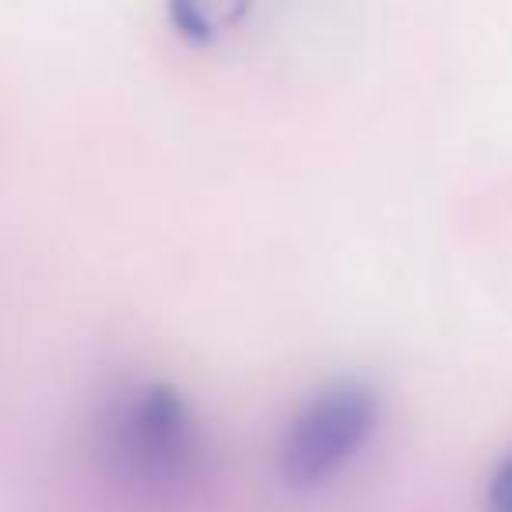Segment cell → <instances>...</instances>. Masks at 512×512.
<instances>
[{
    "mask_svg": "<svg viewBox=\"0 0 512 512\" xmlns=\"http://www.w3.org/2000/svg\"><path fill=\"white\" fill-rule=\"evenodd\" d=\"M481 512H512V449L498 456L488 481H484Z\"/></svg>",
    "mask_w": 512,
    "mask_h": 512,
    "instance_id": "cell-4",
    "label": "cell"
},
{
    "mask_svg": "<svg viewBox=\"0 0 512 512\" xmlns=\"http://www.w3.org/2000/svg\"><path fill=\"white\" fill-rule=\"evenodd\" d=\"M92 456L102 481L137 512H186L211 481L204 421L165 379H123L102 393Z\"/></svg>",
    "mask_w": 512,
    "mask_h": 512,
    "instance_id": "cell-1",
    "label": "cell"
},
{
    "mask_svg": "<svg viewBox=\"0 0 512 512\" xmlns=\"http://www.w3.org/2000/svg\"><path fill=\"white\" fill-rule=\"evenodd\" d=\"M162 8L172 36L193 50H207L246 22L253 0H165Z\"/></svg>",
    "mask_w": 512,
    "mask_h": 512,
    "instance_id": "cell-3",
    "label": "cell"
},
{
    "mask_svg": "<svg viewBox=\"0 0 512 512\" xmlns=\"http://www.w3.org/2000/svg\"><path fill=\"white\" fill-rule=\"evenodd\" d=\"M383 428V397L362 376H341L306 397L285 421L274 467L292 495H316L351 474Z\"/></svg>",
    "mask_w": 512,
    "mask_h": 512,
    "instance_id": "cell-2",
    "label": "cell"
}]
</instances>
